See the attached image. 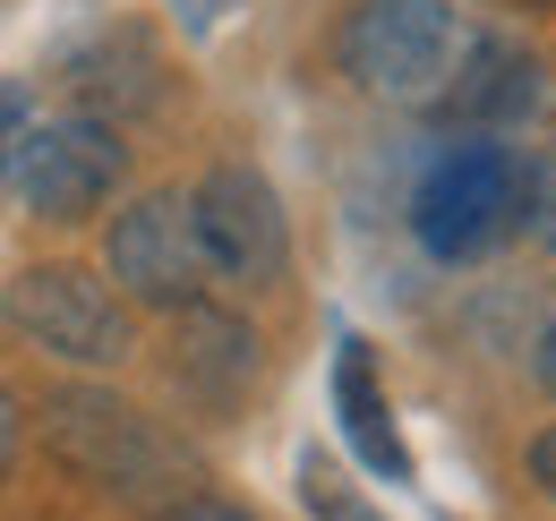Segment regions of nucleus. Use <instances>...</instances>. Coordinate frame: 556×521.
<instances>
[{"instance_id":"f257e3e1","label":"nucleus","mask_w":556,"mask_h":521,"mask_svg":"<svg viewBox=\"0 0 556 521\" xmlns=\"http://www.w3.org/2000/svg\"><path fill=\"white\" fill-rule=\"evenodd\" d=\"M43 436L86 487L121 505H180V487H198V454L103 385H61L43 402Z\"/></svg>"},{"instance_id":"f03ea898","label":"nucleus","mask_w":556,"mask_h":521,"mask_svg":"<svg viewBox=\"0 0 556 521\" xmlns=\"http://www.w3.org/2000/svg\"><path fill=\"white\" fill-rule=\"evenodd\" d=\"M531 163L505 145V137H454L428 154L412 189V240L437 265H471L488 249H505L522 223H531Z\"/></svg>"},{"instance_id":"7ed1b4c3","label":"nucleus","mask_w":556,"mask_h":521,"mask_svg":"<svg viewBox=\"0 0 556 521\" xmlns=\"http://www.w3.org/2000/svg\"><path fill=\"white\" fill-rule=\"evenodd\" d=\"M343 77L386 103H428L463 52V17L445 0H359L343 17Z\"/></svg>"},{"instance_id":"20e7f679","label":"nucleus","mask_w":556,"mask_h":521,"mask_svg":"<svg viewBox=\"0 0 556 521\" xmlns=\"http://www.w3.org/2000/svg\"><path fill=\"white\" fill-rule=\"evenodd\" d=\"M121 180H129V137H121V120H94V112L35 120L26 145H17V163H9V189L26 196V214H43V223L103 214Z\"/></svg>"},{"instance_id":"39448f33","label":"nucleus","mask_w":556,"mask_h":521,"mask_svg":"<svg viewBox=\"0 0 556 521\" xmlns=\"http://www.w3.org/2000/svg\"><path fill=\"white\" fill-rule=\"evenodd\" d=\"M9 326L70 368H121L129 359V308L86 265H26L9 282Z\"/></svg>"},{"instance_id":"423d86ee","label":"nucleus","mask_w":556,"mask_h":521,"mask_svg":"<svg viewBox=\"0 0 556 521\" xmlns=\"http://www.w3.org/2000/svg\"><path fill=\"white\" fill-rule=\"evenodd\" d=\"M189 223H198L206 274L249 282V291L282 282V265H291V223H282V196H275L266 171H249V163H214L206 180L189 189Z\"/></svg>"},{"instance_id":"0eeeda50","label":"nucleus","mask_w":556,"mask_h":521,"mask_svg":"<svg viewBox=\"0 0 556 521\" xmlns=\"http://www.w3.org/2000/svg\"><path fill=\"white\" fill-rule=\"evenodd\" d=\"M103 265H112L121 300H138V308H189V300H206V249H198L189 196L146 189L138 205H121L112 240H103Z\"/></svg>"},{"instance_id":"6e6552de","label":"nucleus","mask_w":556,"mask_h":521,"mask_svg":"<svg viewBox=\"0 0 556 521\" xmlns=\"http://www.w3.org/2000/svg\"><path fill=\"white\" fill-rule=\"evenodd\" d=\"M445 120H463L471 137H496V129H522L540 103H548V86H540V61L514 43V35H463V52L445 68V86L428 94Z\"/></svg>"},{"instance_id":"1a4fd4ad","label":"nucleus","mask_w":556,"mask_h":521,"mask_svg":"<svg viewBox=\"0 0 556 521\" xmlns=\"http://www.w3.org/2000/svg\"><path fill=\"white\" fill-rule=\"evenodd\" d=\"M61 94L70 112H94V120H129V112H154L163 103V52L146 26H94L86 43L61 52Z\"/></svg>"},{"instance_id":"9d476101","label":"nucleus","mask_w":556,"mask_h":521,"mask_svg":"<svg viewBox=\"0 0 556 521\" xmlns=\"http://www.w3.org/2000/svg\"><path fill=\"white\" fill-rule=\"evenodd\" d=\"M172 317H180L172 326V385L189 402H206V410H231L240 393L257 385V333L240 326L231 308H214V300H189Z\"/></svg>"},{"instance_id":"9b49d317","label":"nucleus","mask_w":556,"mask_h":521,"mask_svg":"<svg viewBox=\"0 0 556 521\" xmlns=\"http://www.w3.org/2000/svg\"><path fill=\"white\" fill-rule=\"evenodd\" d=\"M334 410H343V436L351 454L368 461L377 479H412V454H403V428H394V402L377 385V359H368V342H343L334 351Z\"/></svg>"},{"instance_id":"f8f14e48","label":"nucleus","mask_w":556,"mask_h":521,"mask_svg":"<svg viewBox=\"0 0 556 521\" xmlns=\"http://www.w3.org/2000/svg\"><path fill=\"white\" fill-rule=\"evenodd\" d=\"M300 505H308L317 521H386L326 454H300Z\"/></svg>"},{"instance_id":"ddd939ff","label":"nucleus","mask_w":556,"mask_h":521,"mask_svg":"<svg viewBox=\"0 0 556 521\" xmlns=\"http://www.w3.org/2000/svg\"><path fill=\"white\" fill-rule=\"evenodd\" d=\"M26 129H35V94L26 86H0V189H9V163H17Z\"/></svg>"},{"instance_id":"4468645a","label":"nucleus","mask_w":556,"mask_h":521,"mask_svg":"<svg viewBox=\"0 0 556 521\" xmlns=\"http://www.w3.org/2000/svg\"><path fill=\"white\" fill-rule=\"evenodd\" d=\"M154 521H257V513L231 505V496H180V505H163Z\"/></svg>"},{"instance_id":"2eb2a0df","label":"nucleus","mask_w":556,"mask_h":521,"mask_svg":"<svg viewBox=\"0 0 556 521\" xmlns=\"http://www.w3.org/2000/svg\"><path fill=\"white\" fill-rule=\"evenodd\" d=\"M531 487H540V496L556 505V419L540 428V436H531Z\"/></svg>"},{"instance_id":"dca6fc26","label":"nucleus","mask_w":556,"mask_h":521,"mask_svg":"<svg viewBox=\"0 0 556 521\" xmlns=\"http://www.w3.org/2000/svg\"><path fill=\"white\" fill-rule=\"evenodd\" d=\"M531 385H540V393L556 402V317L540 326V342H531Z\"/></svg>"},{"instance_id":"f3484780","label":"nucleus","mask_w":556,"mask_h":521,"mask_svg":"<svg viewBox=\"0 0 556 521\" xmlns=\"http://www.w3.org/2000/svg\"><path fill=\"white\" fill-rule=\"evenodd\" d=\"M17 436H26V419H17V393L0 385V479H9V461H17Z\"/></svg>"},{"instance_id":"a211bd4d","label":"nucleus","mask_w":556,"mask_h":521,"mask_svg":"<svg viewBox=\"0 0 556 521\" xmlns=\"http://www.w3.org/2000/svg\"><path fill=\"white\" fill-rule=\"evenodd\" d=\"M531 214H540V231L556 240V154L540 163V180H531Z\"/></svg>"}]
</instances>
